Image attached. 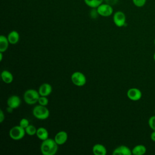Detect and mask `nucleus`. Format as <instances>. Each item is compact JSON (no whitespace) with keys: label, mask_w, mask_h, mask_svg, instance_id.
<instances>
[{"label":"nucleus","mask_w":155,"mask_h":155,"mask_svg":"<svg viewBox=\"0 0 155 155\" xmlns=\"http://www.w3.org/2000/svg\"><path fill=\"white\" fill-rule=\"evenodd\" d=\"M150 138H151V140L152 141L155 142V131H153L151 133Z\"/></svg>","instance_id":"28"},{"label":"nucleus","mask_w":155,"mask_h":155,"mask_svg":"<svg viewBox=\"0 0 155 155\" xmlns=\"http://www.w3.org/2000/svg\"><path fill=\"white\" fill-rule=\"evenodd\" d=\"M58 150V145L54 139L48 138L41 145V151L43 155H54Z\"/></svg>","instance_id":"1"},{"label":"nucleus","mask_w":155,"mask_h":155,"mask_svg":"<svg viewBox=\"0 0 155 155\" xmlns=\"http://www.w3.org/2000/svg\"><path fill=\"white\" fill-rule=\"evenodd\" d=\"M13 110H14V109H13V108L10 107H8V106H7V111L8 113H12Z\"/></svg>","instance_id":"29"},{"label":"nucleus","mask_w":155,"mask_h":155,"mask_svg":"<svg viewBox=\"0 0 155 155\" xmlns=\"http://www.w3.org/2000/svg\"><path fill=\"white\" fill-rule=\"evenodd\" d=\"M38 104L43 106H47L48 104V99L47 96H41L38 99Z\"/></svg>","instance_id":"21"},{"label":"nucleus","mask_w":155,"mask_h":155,"mask_svg":"<svg viewBox=\"0 0 155 155\" xmlns=\"http://www.w3.org/2000/svg\"><path fill=\"white\" fill-rule=\"evenodd\" d=\"M71 81L72 83L78 86L82 87L87 82L85 76L81 71H75L71 76Z\"/></svg>","instance_id":"5"},{"label":"nucleus","mask_w":155,"mask_h":155,"mask_svg":"<svg viewBox=\"0 0 155 155\" xmlns=\"http://www.w3.org/2000/svg\"><path fill=\"white\" fill-rule=\"evenodd\" d=\"M29 125H30L29 120L26 118H22V119H21L19 122V125L22 128H24V129L27 128Z\"/></svg>","instance_id":"24"},{"label":"nucleus","mask_w":155,"mask_h":155,"mask_svg":"<svg viewBox=\"0 0 155 155\" xmlns=\"http://www.w3.org/2000/svg\"><path fill=\"white\" fill-rule=\"evenodd\" d=\"M113 155H131V150L125 145H120L116 148L113 153Z\"/></svg>","instance_id":"11"},{"label":"nucleus","mask_w":155,"mask_h":155,"mask_svg":"<svg viewBox=\"0 0 155 155\" xmlns=\"http://www.w3.org/2000/svg\"><path fill=\"white\" fill-rule=\"evenodd\" d=\"M113 22L118 27H122L126 23V16L122 11H117L113 15Z\"/></svg>","instance_id":"7"},{"label":"nucleus","mask_w":155,"mask_h":155,"mask_svg":"<svg viewBox=\"0 0 155 155\" xmlns=\"http://www.w3.org/2000/svg\"><path fill=\"white\" fill-rule=\"evenodd\" d=\"M48 131L44 127H39L37 129L36 136L41 140H44L48 138Z\"/></svg>","instance_id":"16"},{"label":"nucleus","mask_w":155,"mask_h":155,"mask_svg":"<svg viewBox=\"0 0 155 155\" xmlns=\"http://www.w3.org/2000/svg\"><path fill=\"white\" fill-rule=\"evenodd\" d=\"M153 58H154V61H155V52H154V55H153Z\"/></svg>","instance_id":"31"},{"label":"nucleus","mask_w":155,"mask_h":155,"mask_svg":"<svg viewBox=\"0 0 155 155\" xmlns=\"http://www.w3.org/2000/svg\"><path fill=\"white\" fill-rule=\"evenodd\" d=\"M148 125L153 131H155V115L151 116L148 121Z\"/></svg>","instance_id":"23"},{"label":"nucleus","mask_w":155,"mask_h":155,"mask_svg":"<svg viewBox=\"0 0 155 155\" xmlns=\"http://www.w3.org/2000/svg\"><path fill=\"white\" fill-rule=\"evenodd\" d=\"M2 58H3L2 52H0V61H1V62L2 61Z\"/></svg>","instance_id":"30"},{"label":"nucleus","mask_w":155,"mask_h":155,"mask_svg":"<svg viewBox=\"0 0 155 155\" xmlns=\"http://www.w3.org/2000/svg\"><path fill=\"white\" fill-rule=\"evenodd\" d=\"M25 129L20 125L14 126L9 131L10 137L15 140L22 139L25 136Z\"/></svg>","instance_id":"4"},{"label":"nucleus","mask_w":155,"mask_h":155,"mask_svg":"<svg viewBox=\"0 0 155 155\" xmlns=\"http://www.w3.org/2000/svg\"><path fill=\"white\" fill-rule=\"evenodd\" d=\"M25 130L26 134H27L29 136H33L36 134L37 131V129L36 128V127L34 125L30 124L27 128H25Z\"/></svg>","instance_id":"20"},{"label":"nucleus","mask_w":155,"mask_h":155,"mask_svg":"<svg viewBox=\"0 0 155 155\" xmlns=\"http://www.w3.org/2000/svg\"><path fill=\"white\" fill-rule=\"evenodd\" d=\"M154 45H155V38H154Z\"/></svg>","instance_id":"32"},{"label":"nucleus","mask_w":155,"mask_h":155,"mask_svg":"<svg viewBox=\"0 0 155 155\" xmlns=\"http://www.w3.org/2000/svg\"><path fill=\"white\" fill-rule=\"evenodd\" d=\"M1 77L4 82L5 84H10L13 81V76L12 73L8 70H3L1 73Z\"/></svg>","instance_id":"15"},{"label":"nucleus","mask_w":155,"mask_h":155,"mask_svg":"<svg viewBox=\"0 0 155 155\" xmlns=\"http://www.w3.org/2000/svg\"><path fill=\"white\" fill-rule=\"evenodd\" d=\"M52 91V87L48 83H44L40 85L38 89V92L41 96H48Z\"/></svg>","instance_id":"12"},{"label":"nucleus","mask_w":155,"mask_h":155,"mask_svg":"<svg viewBox=\"0 0 155 155\" xmlns=\"http://www.w3.org/2000/svg\"><path fill=\"white\" fill-rule=\"evenodd\" d=\"M40 94L38 91L34 89H28L26 90L23 96V98L26 104L33 105L38 102Z\"/></svg>","instance_id":"2"},{"label":"nucleus","mask_w":155,"mask_h":155,"mask_svg":"<svg viewBox=\"0 0 155 155\" xmlns=\"http://www.w3.org/2000/svg\"><path fill=\"white\" fill-rule=\"evenodd\" d=\"M9 41L8 40L7 37L4 36V35H1L0 36V52H5L9 45Z\"/></svg>","instance_id":"18"},{"label":"nucleus","mask_w":155,"mask_h":155,"mask_svg":"<svg viewBox=\"0 0 155 155\" xmlns=\"http://www.w3.org/2000/svg\"><path fill=\"white\" fill-rule=\"evenodd\" d=\"M154 112H155V111H154Z\"/></svg>","instance_id":"33"},{"label":"nucleus","mask_w":155,"mask_h":155,"mask_svg":"<svg viewBox=\"0 0 155 155\" xmlns=\"http://www.w3.org/2000/svg\"><path fill=\"white\" fill-rule=\"evenodd\" d=\"M92 151L94 155H105L107 149L104 145L101 143H96L93 145Z\"/></svg>","instance_id":"13"},{"label":"nucleus","mask_w":155,"mask_h":155,"mask_svg":"<svg viewBox=\"0 0 155 155\" xmlns=\"http://www.w3.org/2000/svg\"><path fill=\"white\" fill-rule=\"evenodd\" d=\"M32 113L36 119L40 120H45L50 116V111L46 106H43L39 104L34 107Z\"/></svg>","instance_id":"3"},{"label":"nucleus","mask_w":155,"mask_h":155,"mask_svg":"<svg viewBox=\"0 0 155 155\" xmlns=\"http://www.w3.org/2000/svg\"><path fill=\"white\" fill-rule=\"evenodd\" d=\"M104 1H105V3L113 5H115L116 4H117V2H118V0H104Z\"/></svg>","instance_id":"26"},{"label":"nucleus","mask_w":155,"mask_h":155,"mask_svg":"<svg viewBox=\"0 0 155 155\" xmlns=\"http://www.w3.org/2000/svg\"><path fill=\"white\" fill-rule=\"evenodd\" d=\"M7 38L10 44L15 45L17 44L19 40V34L17 31L13 30L8 33Z\"/></svg>","instance_id":"14"},{"label":"nucleus","mask_w":155,"mask_h":155,"mask_svg":"<svg viewBox=\"0 0 155 155\" xmlns=\"http://www.w3.org/2000/svg\"><path fill=\"white\" fill-rule=\"evenodd\" d=\"M104 0H84L85 4L91 7V8H96L101 4L103 3Z\"/></svg>","instance_id":"19"},{"label":"nucleus","mask_w":155,"mask_h":155,"mask_svg":"<svg viewBox=\"0 0 155 155\" xmlns=\"http://www.w3.org/2000/svg\"><path fill=\"white\" fill-rule=\"evenodd\" d=\"M5 119V115L2 110H0V122L2 123Z\"/></svg>","instance_id":"27"},{"label":"nucleus","mask_w":155,"mask_h":155,"mask_svg":"<svg viewBox=\"0 0 155 155\" xmlns=\"http://www.w3.org/2000/svg\"><path fill=\"white\" fill-rule=\"evenodd\" d=\"M97 11L99 15L103 17H108L113 13V8L112 5L107 3H102L97 8Z\"/></svg>","instance_id":"6"},{"label":"nucleus","mask_w":155,"mask_h":155,"mask_svg":"<svg viewBox=\"0 0 155 155\" xmlns=\"http://www.w3.org/2000/svg\"><path fill=\"white\" fill-rule=\"evenodd\" d=\"M21 104V100L20 97L17 95H12L10 96L7 101V106L16 109L18 108Z\"/></svg>","instance_id":"9"},{"label":"nucleus","mask_w":155,"mask_h":155,"mask_svg":"<svg viewBox=\"0 0 155 155\" xmlns=\"http://www.w3.org/2000/svg\"><path fill=\"white\" fill-rule=\"evenodd\" d=\"M127 95L128 99L133 101H137L140 99L142 97V92L141 91L137 88H131L127 92Z\"/></svg>","instance_id":"8"},{"label":"nucleus","mask_w":155,"mask_h":155,"mask_svg":"<svg viewBox=\"0 0 155 155\" xmlns=\"http://www.w3.org/2000/svg\"><path fill=\"white\" fill-rule=\"evenodd\" d=\"M54 139L58 145H63L67 141L68 134L65 131H60L56 134Z\"/></svg>","instance_id":"10"},{"label":"nucleus","mask_w":155,"mask_h":155,"mask_svg":"<svg viewBox=\"0 0 155 155\" xmlns=\"http://www.w3.org/2000/svg\"><path fill=\"white\" fill-rule=\"evenodd\" d=\"M97 15H99V14L97 13L96 8H92V10L90 12V16H91V17L92 18H96L97 16Z\"/></svg>","instance_id":"25"},{"label":"nucleus","mask_w":155,"mask_h":155,"mask_svg":"<svg viewBox=\"0 0 155 155\" xmlns=\"http://www.w3.org/2000/svg\"><path fill=\"white\" fill-rule=\"evenodd\" d=\"M133 4L137 7H143L147 2V0H132Z\"/></svg>","instance_id":"22"},{"label":"nucleus","mask_w":155,"mask_h":155,"mask_svg":"<svg viewBox=\"0 0 155 155\" xmlns=\"http://www.w3.org/2000/svg\"><path fill=\"white\" fill-rule=\"evenodd\" d=\"M147 151V148L145 145L139 144L136 145L132 150V154L134 155H143Z\"/></svg>","instance_id":"17"}]
</instances>
